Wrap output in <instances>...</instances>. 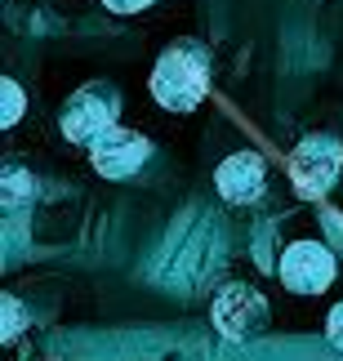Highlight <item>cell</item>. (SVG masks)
Masks as SVG:
<instances>
[{
	"label": "cell",
	"instance_id": "6da1fadb",
	"mask_svg": "<svg viewBox=\"0 0 343 361\" xmlns=\"http://www.w3.org/2000/svg\"><path fill=\"white\" fill-rule=\"evenodd\" d=\"M210 90V67L192 45H174L152 72V94L170 112H192Z\"/></svg>",
	"mask_w": 343,
	"mask_h": 361
},
{
	"label": "cell",
	"instance_id": "7a4b0ae2",
	"mask_svg": "<svg viewBox=\"0 0 343 361\" xmlns=\"http://www.w3.org/2000/svg\"><path fill=\"white\" fill-rule=\"evenodd\" d=\"M343 174V143L335 134H308L290 157V178L299 197L321 201Z\"/></svg>",
	"mask_w": 343,
	"mask_h": 361
},
{
	"label": "cell",
	"instance_id": "3957f363",
	"mask_svg": "<svg viewBox=\"0 0 343 361\" xmlns=\"http://www.w3.org/2000/svg\"><path fill=\"white\" fill-rule=\"evenodd\" d=\"M281 286L290 295H321L335 286V255L321 241H294L281 255Z\"/></svg>",
	"mask_w": 343,
	"mask_h": 361
},
{
	"label": "cell",
	"instance_id": "277c9868",
	"mask_svg": "<svg viewBox=\"0 0 343 361\" xmlns=\"http://www.w3.org/2000/svg\"><path fill=\"white\" fill-rule=\"evenodd\" d=\"M210 322L218 326V335H227V339H250L268 326V299L258 295L254 286L237 281V286L218 290V299L210 308Z\"/></svg>",
	"mask_w": 343,
	"mask_h": 361
},
{
	"label": "cell",
	"instance_id": "5b68a950",
	"mask_svg": "<svg viewBox=\"0 0 343 361\" xmlns=\"http://www.w3.org/2000/svg\"><path fill=\"white\" fill-rule=\"evenodd\" d=\"M147 152H152V143H147L143 134L125 130V125H107V130L89 143V161H94V170L103 178H130L147 161Z\"/></svg>",
	"mask_w": 343,
	"mask_h": 361
},
{
	"label": "cell",
	"instance_id": "8992f818",
	"mask_svg": "<svg viewBox=\"0 0 343 361\" xmlns=\"http://www.w3.org/2000/svg\"><path fill=\"white\" fill-rule=\"evenodd\" d=\"M214 183L223 192V201L232 205H250L263 197V183H268V161L258 152H232V157L214 170Z\"/></svg>",
	"mask_w": 343,
	"mask_h": 361
},
{
	"label": "cell",
	"instance_id": "52a82bcc",
	"mask_svg": "<svg viewBox=\"0 0 343 361\" xmlns=\"http://www.w3.org/2000/svg\"><path fill=\"white\" fill-rule=\"evenodd\" d=\"M107 125H116V103L112 99L76 94V99L63 107V134L72 138V143H94Z\"/></svg>",
	"mask_w": 343,
	"mask_h": 361
},
{
	"label": "cell",
	"instance_id": "ba28073f",
	"mask_svg": "<svg viewBox=\"0 0 343 361\" xmlns=\"http://www.w3.org/2000/svg\"><path fill=\"white\" fill-rule=\"evenodd\" d=\"M0 94H5V112H0V125L9 130V125H18V116H23V85L5 76V85H0Z\"/></svg>",
	"mask_w": 343,
	"mask_h": 361
},
{
	"label": "cell",
	"instance_id": "9c48e42d",
	"mask_svg": "<svg viewBox=\"0 0 343 361\" xmlns=\"http://www.w3.org/2000/svg\"><path fill=\"white\" fill-rule=\"evenodd\" d=\"M18 322H23V303L13 295H5V343L18 335Z\"/></svg>",
	"mask_w": 343,
	"mask_h": 361
},
{
	"label": "cell",
	"instance_id": "30bf717a",
	"mask_svg": "<svg viewBox=\"0 0 343 361\" xmlns=\"http://www.w3.org/2000/svg\"><path fill=\"white\" fill-rule=\"evenodd\" d=\"M325 335H330L335 348H343V303H335L330 317H325Z\"/></svg>",
	"mask_w": 343,
	"mask_h": 361
},
{
	"label": "cell",
	"instance_id": "8fae6325",
	"mask_svg": "<svg viewBox=\"0 0 343 361\" xmlns=\"http://www.w3.org/2000/svg\"><path fill=\"white\" fill-rule=\"evenodd\" d=\"M103 5L112 9V13H139V9L152 5V0H103Z\"/></svg>",
	"mask_w": 343,
	"mask_h": 361
}]
</instances>
